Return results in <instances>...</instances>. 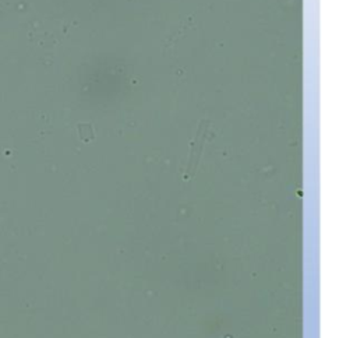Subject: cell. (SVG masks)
I'll return each mask as SVG.
<instances>
[{
  "instance_id": "cell-1",
  "label": "cell",
  "mask_w": 357,
  "mask_h": 338,
  "mask_svg": "<svg viewBox=\"0 0 357 338\" xmlns=\"http://www.w3.org/2000/svg\"><path fill=\"white\" fill-rule=\"evenodd\" d=\"M208 126H209L208 119H204L199 122L198 130H197L196 137H194L193 143H191L189 162H187V167H186V170H184V176H183V179L184 180L191 179V178L194 176V173H196V169H197L199 158H201V154H202L204 144H205L207 137H208Z\"/></svg>"
}]
</instances>
